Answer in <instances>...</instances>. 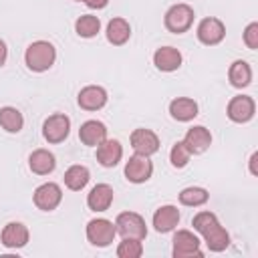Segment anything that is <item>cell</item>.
<instances>
[{"label":"cell","instance_id":"obj_1","mask_svg":"<svg viewBox=\"0 0 258 258\" xmlns=\"http://www.w3.org/2000/svg\"><path fill=\"white\" fill-rule=\"evenodd\" d=\"M191 226L196 232H200L204 236V242L212 252H222L230 246V234L218 222L214 212H206V210L198 212L191 220Z\"/></svg>","mask_w":258,"mask_h":258},{"label":"cell","instance_id":"obj_2","mask_svg":"<svg viewBox=\"0 0 258 258\" xmlns=\"http://www.w3.org/2000/svg\"><path fill=\"white\" fill-rule=\"evenodd\" d=\"M56 60V48L48 40H34L24 52V62L34 73L48 71Z\"/></svg>","mask_w":258,"mask_h":258},{"label":"cell","instance_id":"obj_3","mask_svg":"<svg viewBox=\"0 0 258 258\" xmlns=\"http://www.w3.org/2000/svg\"><path fill=\"white\" fill-rule=\"evenodd\" d=\"M194 16L196 14L189 4H173L163 16V24L169 32L181 34V32L189 30V26L194 24Z\"/></svg>","mask_w":258,"mask_h":258},{"label":"cell","instance_id":"obj_4","mask_svg":"<svg viewBox=\"0 0 258 258\" xmlns=\"http://www.w3.org/2000/svg\"><path fill=\"white\" fill-rule=\"evenodd\" d=\"M115 230H117V234H121V238L143 240L147 236L145 220L137 212H121L115 220Z\"/></svg>","mask_w":258,"mask_h":258},{"label":"cell","instance_id":"obj_5","mask_svg":"<svg viewBox=\"0 0 258 258\" xmlns=\"http://www.w3.org/2000/svg\"><path fill=\"white\" fill-rule=\"evenodd\" d=\"M117 236V230H115V224L105 220V218H95L87 224V240L93 244V246H99V248H105L109 246Z\"/></svg>","mask_w":258,"mask_h":258},{"label":"cell","instance_id":"obj_6","mask_svg":"<svg viewBox=\"0 0 258 258\" xmlns=\"http://www.w3.org/2000/svg\"><path fill=\"white\" fill-rule=\"evenodd\" d=\"M71 131V119L64 113H54L44 119L42 123V137L48 143H60L69 137Z\"/></svg>","mask_w":258,"mask_h":258},{"label":"cell","instance_id":"obj_7","mask_svg":"<svg viewBox=\"0 0 258 258\" xmlns=\"http://www.w3.org/2000/svg\"><path fill=\"white\" fill-rule=\"evenodd\" d=\"M173 248H171V254L175 258H189V256H202V250H200V238L189 232V230H177L173 234Z\"/></svg>","mask_w":258,"mask_h":258},{"label":"cell","instance_id":"obj_8","mask_svg":"<svg viewBox=\"0 0 258 258\" xmlns=\"http://www.w3.org/2000/svg\"><path fill=\"white\" fill-rule=\"evenodd\" d=\"M60 200H62V189L54 181H46V183L38 185L34 189V194H32L34 206L38 210H42V212H52L60 204Z\"/></svg>","mask_w":258,"mask_h":258},{"label":"cell","instance_id":"obj_9","mask_svg":"<svg viewBox=\"0 0 258 258\" xmlns=\"http://www.w3.org/2000/svg\"><path fill=\"white\" fill-rule=\"evenodd\" d=\"M198 40L202 44H208V46H214V44H220L226 36V26L220 18H214V16H208L204 18L200 24H198Z\"/></svg>","mask_w":258,"mask_h":258},{"label":"cell","instance_id":"obj_10","mask_svg":"<svg viewBox=\"0 0 258 258\" xmlns=\"http://www.w3.org/2000/svg\"><path fill=\"white\" fill-rule=\"evenodd\" d=\"M226 113H228V119L234 123H248L256 113V103L248 95H236L230 99Z\"/></svg>","mask_w":258,"mask_h":258},{"label":"cell","instance_id":"obj_11","mask_svg":"<svg viewBox=\"0 0 258 258\" xmlns=\"http://www.w3.org/2000/svg\"><path fill=\"white\" fill-rule=\"evenodd\" d=\"M151 173H153V163H151V159L147 155L135 153L125 163V177L131 183H145L151 177Z\"/></svg>","mask_w":258,"mask_h":258},{"label":"cell","instance_id":"obj_12","mask_svg":"<svg viewBox=\"0 0 258 258\" xmlns=\"http://www.w3.org/2000/svg\"><path fill=\"white\" fill-rule=\"evenodd\" d=\"M129 141H131L133 151L139 153V155H147V157H149V155L157 153V149H159V137H157L151 129H145V127L135 129V131L131 133Z\"/></svg>","mask_w":258,"mask_h":258},{"label":"cell","instance_id":"obj_13","mask_svg":"<svg viewBox=\"0 0 258 258\" xmlns=\"http://www.w3.org/2000/svg\"><path fill=\"white\" fill-rule=\"evenodd\" d=\"M77 101H79V107L85 111H99L107 103V91L99 85H87L79 91Z\"/></svg>","mask_w":258,"mask_h":258},{"label":"cell","instance_id":"obj_14","mask_svg":"<svg viewBox=\"0 0 258 258\" xmlns=\"http://www.w3.org/2000/svg\"><path fill=\"white\" fill-rule=\"evenodd\" d=\"M28 238H30V232L28 228L22 224V222H8L2 232H0V240L6 248H22L28 244Z\"/></svg>","mask_w":258,"mask_h":258},{"label":"cell","instance_id":"obj_15","mask_svg":"<svg viewBox=\"0 0 258 258\" xmlns=\"http://www.w3.org/2000/svg\"><path fill=\"white\" fill-rule=\"evenodd\" d=\"M183 143H185V147L189 149L191 155H200V153H204L212 145V133L204 125L189 127L185 137H183Z\"/></svg>","mask_w":258,"mask_h":258},{"label":"cell","instance_id":"obj_16","mask_svg":"<svg viewBox=\"0 0 258 258\" xmlns=\"http://www.w3.org/2000/svg\"><path fill=\"white\" fill-rule=\"evenodd\" d=\"M123 157V147L117 139H105L97 145V161L103 167H115Z\"/></svg>","mask_w":258,"mask_h":258},{"label":"cell","instance_id":"obj_17","mask_svg":"<svg viewBox=\"0 0 258 258\" xmlns=\"http://www.w3.org/2000/svg\"><path fill=\"white\" fill-rule=\"evenodd\" d=\"M177 224H179V210L175 206L167 204V206H161V208L155 210V214H153V228L159 234L171 232Z\"/></svg>","mask_w":258,"mask_h":258},{"label":"cell","instance_id":"obj_18","mask_svg":"<svg viewBox=\"0 0 258 258\" xmlns=\"http://www.w3.org/2000/svg\"><path fill=\"white\" fill-rule=\"evenodd\" d=\"M79 139L85 145H89V147H97L101 141L107 139V127H105V123H101L97 119L85 121L81 125V129H79Z\"/></svg>","mask_w":258,"mask_h":258},{"label":"cell","instance_id":"obj_19","mask_svg":"<svg viewBox=\"0 0 258 258\" xmlns=\"http://www.w3.org/2000/svg\"><path fill=\"white\" fill-rule=\"evenodd\" d=\"M113 204V187L109 183H97L89 196H87V206L93 212H105Z\"/></svg>","mask_w":258,"mask_h":258},{"label":"cell","instance_id":"obj_20","mask_svg":"<svg viewBox=\"0 0 258 258\" xmlns=\"http://www.w3.org/2000/svg\"><path fill=\"white\" fill-rule=\"evenodd\" d=\"M28 167L36 175H48L56 167V157L48 149H34L28 157Z\"/></svg>","mask_w":258,"mask_h":258},{"label":"cell","instance_id":"obj_21","mask_svg":"<svg viewBox=\"0 0 258 258\" xmlns=\"http://www.w3.org/2000/svg\"><path fill=\"white\" fill-rule=\"evenodd\" d=\"M153 64L163 73L177 71L181 67V52L173 46H161L153 54Z\"/></svg>","mask_w":258,"mask_h":258},{"label":"cell","instance_id":"obj_22","mask_svg":"<svg viewBox=\"0 0 258 258\" xmlns=\"http://www.w3.org/2000/svg\"><path fill=\"white\" fill-rule=\"evenodd\" d=\"M169 115L175 119V121H191L196 115H198V103L189 97H177L169 103Z\"/></svg>","mask_w":258,"mask_h":258},{"label":"cell","instance_id":"obj_23","mask_svg":"<svg viewBox=\"0 0 258 258\" xmlns=\"http://www.w3.org/2000/svg\"><path fill=\"white\" fill-rule=\"evenodd\" d=\"M129 36H131V24L125 18L117 16V18L109 20V24H107V40L111 44L121 46V44H125L129 40Z\"/></svg>","mask_w":258,"mask_h":258},{"label":"cell","instance_id":"obj_24","mask_svg":"<svg viewBox=\"0 0 258 258\" xmlns=\"http://www.w3.org/2000/svg\"><path fill=\"white\" fill-rule=\"evenodd\" d=\"M228 79L232 83V87L236 89H244L250 85L252 81V69L246 60H234L230 64V71H228Z\"/></svg>","mask_w":258,"mask_h":258},{"label":"cell","instance_id":"obj_25","mask_svg":"<svg viewBox=\"0 0 258 258\" xmlns=\"http://www.w3.org/2000/svg\"><path fill=\"white\" fill-rule=\"evenodd\" d=\"M91 179V171L85 165H71L64 171V185L73 191H81Z\"/></svg>","mask_w":258,"mask_h":258},{"label":"cell","instance_id":"obj_26","mask_svg":"<svg viewBox=\"0 0 258 258\" xmlns=\"http://www.w3.org/2000/svg\"><path fill=\"white\" fill-rule=\"evenodd\" d=\"M0 127L8 133H18L24 127V117L16 107H2L0 109Z\"/></svg>","mask_w":258,"mask_h":258},{"label":"cell","instance_id":"obj_27","mask_svg":"<svg viewBox=\"0 0 258 258\" xmlns=\"http://www.w3.org/2000/svg\"><path fill=\"white\" fill-rule=\"evenodd\" d=\"M208 200H210V194H208V189H204V187H198V185H191V187H183V189L179 191V204H181V206L198 208V206H204Z\"/></svg>","mask_w":258,"mask_h":258},{"label":"cell","instance_id":"obj_28","mask_svg":"<svg viewBox=\"0 0 258 258\" xmlns=\"http://www.w3.org/2000/svg\"><path fill=\"white\" fill-rule=\"evenodd\" d=\"M75 30H77V34L83 36V38H93V36H97L99 30H101V20H99L97 16H93V14H83V16L77 18Z\"/></svg>","mask_w":258,"mask_h":258},{"label":"cell","instance_id":"obj_29","mask_svg":"<svg viewBox=\"0 0 258 258\" xmlns=\"http://www.w3.org/2000/svg\"><path fill=\"white\" fill-rule=\"evenodd\" d=\"M141 254H143V244H141V240L123 238V242L117 246V256H119V258H139Z\"/></svg>","mask_w":258,"mask_h":258},{"label":"cell","instance_id":"obj_30","mask_svg":"<svg viewBox=\"0 0 258 258\" xmlns=\"http://www.w3.org/2000/svg\"><path fill=\"white\" fill-rule=\"evenodd\" d=\"M189 157H191V153H189V149L185 147L183 141L173 143V147L169 151V161H171L173 167H185L187 161H189Z\"/></svg>","mask_w":258,"mask_h":258},{"label":"cell","instance_id":"obj_31","mask_svg":"<svg viewBox=\"0 0 258 258\" xmlns=\"http://www.w3.org/2000/svg\"><path fill=\"white\" fill-rule=\"evenodd\" d=\"M244 44L250 48V50H256L258 48V22H250L244 30Z\"/></svg>","mask_w":258,"mask_h":258},{"label":"cell","instance_id":"obj_32","mask_svg":"<svg viewBox=\"0 0 258 258\" xmlns=\"http://www.w3.org/2000/svg\"><path fill=\"white\" fill-rule=\"evenodd\" d=\"M89 8H95V10H101V8H105L107 4H109V0H83Z\"/></svg>","mask_w":258,"mask_h":258},{"label":"cell","instance_id":"obj_33","mask_svg":"<svg viewBox=\"0 0 258 258\" xmlns=\"http://www.w3.org/2000/svg\"><path fill=\"white\" fill-rule=\"evenodd\" d=\"M6 58H8V48H6V42L0 38V67L6 62Z\"/></svg>","mask_w":258,"mask_h":258},{"label":"cell","instance_id":"obj_34","mask_svg":"<svg viewBox=\"0 0 258 258\" xmlns=\"http://www.w3.org/2000/svg\"><path fill=\"white\" fill-rule=\"evenodd\" d=\"M256 161H258V153H252V157H250V173H252V175H258Z\"/></svg>","mask_w":258,"mask_h":258},{"label":"cell","instance_id":"obj_35","mask_svg":"<svg viewBox=\"0 0 258 258\" xmlns=\"http://www.w3.org/2000/svg\"><path fill=\"white\" fill-rule=\"evenodd\" d=\"M77 2H83V0H77Z\"/></svg>","mask_w":258,"mask_h":258}]
</instances>
